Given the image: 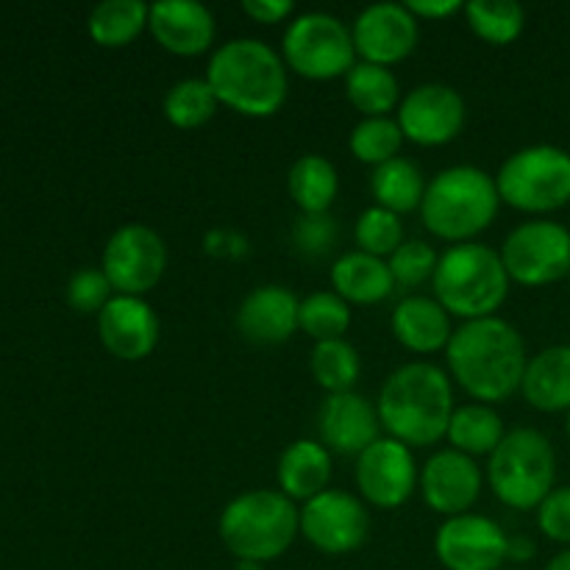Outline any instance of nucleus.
Returning <instances> with one entry per match:
<instances>
[{"mask_svg":"<svg viewBox=\"0 0 570 570\" xmlns=\"http://www.w3.org/2000/svg\"><path fill=\"white\" fill-rule=\"evenodd\" d=\"M449 376L479 404H501L521 390L529 354L507 317H479L454 328L445 345Z\"/></svg>","mask_w":570,"mask_h":570,"instance_id":"1","label":"nucleus"},{"mask_svg":"<svg viewBox=\"0 0 570 570\" xmlns=\"http://www.w3.org/2000/svg\"><path fill=\"white\" fill-rule=\"evenodd\" d=\"M376 410L387 438L410 449L440 443L456 410L449 371L426 360L395 367L379 390Z\"/></svg>","mask_w":570,"mask_h":570,"instance_id":"2","label":"nucleus"},{"mask_svg":"<svg viewBox=\"0 0 570 570\" xmlns=\"http://www.w3.org/2000/svg\"><path fill=\"white\" fill-rule=\"evenodd\" d=\"M287 70L282 50L256 37H234L212 50L206 81L220 106L245 117H271L289 95Z\"/></svg>","mask_w":570,"mask_h":570,"instance_id":"3","label":"nucleus"},{"mask_svg":"<svg viewBox=\"0 0 570 570\" xmlns=\"http://www.w3.org/2000/svg\"><path fill=\"white\" fill-rule=\"evenodd\" d=\"M501 209L495 176L476 165L443 167L429 178L421 204V220L434 237L449 243H471L493 226Z\"/></svg>","mask_w":570,"mask_h":570,"instance_id":"4","label":"nucleus"},{"mask_svg":"<svg viewBox=\"0 0 570 570\" xmlns=\"http://www.w3.org/2000/svg\"><path fill=\"white\" fill-rule=\"evenodd\" d=\"M510 284L499 250L476 239L449 245L432 278L434 298L449 315L462 317V323L493 317L510 298Z\"/></svg>","mask_w":570,"mask_h":570,"instance_id":"5","label":"nucleus"},{"mask_svg":"<svg viewBox=\"0 0 570 570\" xmlns=\"http://www.w3.org/2000/svg\"><path fill=\"white\" fill-rule=\"evenodd\" d=\"M217 534L237 560L267 566L301 534V510L282 490H248L223 507Z\"/></svg>","mask_w":570,"mask_h":570,"instance_id":"6","label":"nucleus"},{"mask_svg":"<svg viewBox=\"0 0 570 570\" xmlns=\"http://www.w3.org/2000/svg\"><path fill=\"white\" fill-rule=\"evenodd\" d=\"M557 454L540 429L518 426L507 432L490 454L488 484L510 510H538L557 488Z\"/></svg>","mask_w":570,"mask_h":570,"instance_id":"7","label":"nucleus"},{"mask_svg":"<svg viewBox=\"0 0 570 570\" xmlns=\"http://www.w3.org/2000/svg\"><path fill=\"white\" fill-rule=\"evenodd\" d=\"M501 204L527 215H551L570 204V150L551 142L527 145L495 173Z\"/></svg>","mask_w":570,"mask_h":570,"instance_id":"8","label":"nucleus"},{"mask_svg":"<svg viewBox=\"0 0 570 570\" xmlns=\"http://www.w3.org/2000/svg\"><path fill=\"white\" fill-rule=\"evenodd\" d=\"M282 56L289 70L312 81H328L356 65L354 33L343 17L332 11H301L287 22Z\"/></svg>","mask_w":570,"mask_h":570,"instance_id":"9","label":"nucleus"},{"mask_svg":"<svg viewBox=\"0 0 570 570\" xmlns=\"http://www.w3.org/2000/svg\"><path fill=\"white\" fill-rule=\"evenodd\" d=\"M499 254L512 282L546 287L570 273V228L551 217H532L507 234Z\"/></svg>","mask_w":570,"mask_h":570,"instance_id":"10","label":"nucleus"},{"mask_svg":"<svg viewBox=\"0 0 570 570\" xmlns=\"http://www.w3.org/2000/svg\"><path fill=\"white\" fill-rule=\"evenodd\" d=\"M100 271L115 293L145 298L167 271V243L156 228L145 223H122L106 239Z\"/></svg>","mask_w":570,"mask_h":570,"instance_id":"11","label":"nucleus"},{"mask_svg":"<svg viewBox=\"0 0 570 570\" xmlns=\"http://www.w3.org/2000/svg\"><path fill=\"white\" fill-rule=\"evenodd\" d=\"M371 534V512L348 490H323L301 507V538L326 557L354 554Z\"/></svg>","mask_w":570,"mask_h":570,"instance_id":"12","label":"nucleus"},{"mask_svg":"<svg viewBox=\"0 0 570 570\" xmlns=\"http://www.w3.org/2000/svg\"><path fill=\"white\" fill-rule=\"evenodd\" d=\"M354 479L367 504L379 510H399L415 495L421 468L410 445L395 438H379L356 456Z\"/></svg>","mask_w":570,"mask_h":570,"instance_id":"13","label":"nucleus"},{"mask_svg":"<svg viewBox=\"0 0 570 570\" xmlns=\"http://www.w3.org/2000/svg\"><path fill=\"white\" fill-rule=\"evenodd\" d=\"M395 120L404 131V139L423 148H438L460 137L468 120V106L460 89L451 83L423 81L401 98Z\"/></svg>","mask_w":570,"mask_h":570,"instance_id":"14","label":"nucleus"},{"mask_svg":"<svg viewBox=\"0 0 570 570\" xmlns=\"http://www.w3.org/2000/svg\"><path fill=\"white\" fill-rule=\"evenodd\" d=\"M507 546L504 527L476 512L445 518L434 532V557L445 570H501Z\"/></svg>","mask_w":570,"mask_h":570,"instance_id":"15","label":"nucleus"},{"mask_svg":"<svg viewBox=\"0 0 570 570\" xmlns=\"http://www.w3.org/2000/svg\"><path fill=\"white\" fill-rule=\"evenodd\" d=\"M351 33H354V48L362 61L393 67L417 48L421 20L412 14L406 3L379 0L356 14Z\"/></svg>","mask_w":570,"mask_h":570,"instance_id":"16","label":"nucleus"},{"mask_svg":"<svg viewBox=\"0 0 570 570\" xmlns=\"http://www.w3.org/2000/svg\"><path fill=\"white\" fill-rule=\"evenodd\" d=\"M421 495L429 510L443 518L465 515L476 504L484 488V471L473 456L456 449H440L423 462Z\"/></svg>","mask_w":570,"mask_h":570,"instance_id":"17","label":"nucleus"},{"mask_svg":"<svg viewBox=\"0 0 570 570\" xmlns=\"http://www.w3.org/2000/svg\"><path fill=\"white\" fill-rule=\"evenodd\" d=\"M159 315L137 295H111L98 312V337L111 356L122 362H139L154 354L159 343Z\"/></svg>","mask_w":570,"mask_h":570,"instance_id":"18","label":"nucleus"},{"mask_svg":"<svg viewBox=\"0 0 570 570\" xmlns=\"http://www.w3.org/2000/svg\"><path fill=\"white\" fill-rule=\"evenodd\" d=\"M382 421L376 404L356 390L326 395L317 410V434L332 454L360 456L367 445L376 443Z\"/></svg>","mask_w":570,"mask_h":570,"instance_id":"19","label":"nucleus"},{"mask_svg":"<svg viewBox=\"0 0 570 570\" xmlns=\"http://www.w3.org/2000/svg\"><path fill=\"white\" fill-rule=\"evenodd\" d=\"M301 298L284 284H259L237 306V332L248 343L278 345L298 332Z\"/></svg>","mask_w":570,"mask_h":570,"instance_id":"20","label":"nucleus"},{"mask_svg":"<svg viewBox=\"0 0 570 570\" xmlns=\"http://www.w3.org/2000/svg\"><path fill=\"white\" fill-rule=\"evenodd\" d=\"M148 31L167 53L200 56L215 45L217 22L198 0H159L150 6Z\"/></svg>","mask_w":570,"mask_h":570,"instance_id":"21","label":"nucleus"},{"mask_svg":"<svg viewBox=\"0 0 570 570\" xmlns=\"http://www.w3.org/2000/svg\"><path fill=\"white\" fill-rule=\"evenodd\" d=\"M395 340L404 348L415 351V354H438L445 351L451 334V315L443 309L434 295H404L395 304L393 317H390Z\"/></svg>","mask_w":570,"mask_h":570,"instance_id":"22","label":"nucleus"},{"mask_svg":"<svg viewBox=\"0 0 570 570\" xmlns=\"http://www.w3.org/2000/svg\"><path fill=\"white\" fill-rule=\"evenodd\" d=\"M276 479L287 499L306 504L332 484V451L321 440H295L278 456Z\"/></svg>","mask_w":570,"mask_h":570,"instance_id":"23","label":"nucleus"},{"mask_svg":"<svg viewBox=\"0 0 570 570\" xmlns=\"http://www.w3.org/2000/svg\"><path fill=\"white\" fill-rule=\"evenodd\" d=\"M332 289L348 304H379L395 289L387 259L354 248L332 262Z\"/></svg>","mask_w":570,"mask_h":570,"instance_id":"24","label":"nucleus"},{"mask_svg":"<svg viewBox=\"0 0 570 570\" xmlns=\"http://www.w3.org/2000/svg\"><path fill=\"white\" fill-rule=\"evenodd\" d=\"M521 393L540 412H570V345H549L529 356Z\"/></svg>","mask_w":570,"mask_h":570,"instance_id":"25","label":"nucleus"},{"mask_svg":"<svg viewBox=\"0 0 570 570\" xmlns=\"http://www.w3.org/2000/svg\"><path fill=\"white\" fill-rule=\"evenodd\" d=\"M287 193L304 215H321L332 209L340 193V173L323 154H304L289 165Z\"/></svg>","mask_w":570,"mask_h":570,"instance_id":"26","label":"nucleus"},{"mask_svg":"<svg viewBox=\"0 0 570 570\" xmlns=\"http://www.w3.org/2000/svg\"><path fill=\"white\" fill-rule=\"evenodd\" d=\"M504 438V417L499 415L495 406L479 404V401H468V404L456 406L454 415H451L449 432H445L451 449L462 451V454L473 456V460L493 454Z\"/></svg>","mask_w":570,"mask_h":570,"instance_id":"27","label":"nucleus"},{"mask_svg":"<svg viewBox=\"0 0 570 570\" xmlns=\"http://www.w3.org/2000/svg\"><path fill=\"white\" fill-rule=\"evenodd\" d=\"M345 98L365 117H387L404 95L393 67L360 59L345 72Z\"/></svg>","mask_w":570,"mask_h":570,"instance_id":"28","label":"nucleus"},{"mask_svg":"<svg viewBox=\"0 0 570 570\" xmlns=\"http://www.w3.org/2000/svg\"><path fill=\"white\" fill-rule=\"evenodd\" d=\"M426 184L421 167L406 156H395V159L373 167L371 173V195L376 198V206H384L395 215L421 209Z\"/></svg>","mask_w":570,"mask_h":570,"instance_id":"29","label":"nucleus"},{"mask_svg":"<svg viewBox=\"0 0 570 570\" xmlns=\"http://www.w3.org/2000/svg\"><path fill=\"white\" fill-rule=\"evenodd\" d=\"M150 6L145 0H100L89 11V37L104 48H122L148 28Z\"/></svg>","mask_w":570,"mask_h":570,"instance_id":"30","label":"nucleus"},{"mask_svg":"<svg viewBox=\"0 0 570 570\" xmlns=\"http://www.w3.org/2000/svg\"><path fill=\"white\" fill-rule=\"evenodd\" d=\"M309 371L312 379L326 390V395L348 393V390H354L356 382H360V351H356L345 337L315 343V348H312L309 354Z\"/></svg>","mask_w":570,"mask_h":570,"instance_id":"31","label":"nucleus"},{"mask_svg":"<svg viewBox=\"0 0 570 570\" xmlns=\"http://www.w3.org/2000/svg\"><path fill=\"white\" fill-rule=\"evenodd\" d=\"M217 106H220V100H217L215 89L206 81V76H189L167 89L161 109H165V117L170 126L200 128L215 117Z\"/></svg>","mask_w":570,"mask_h":570,"instance_id":"32","label":"nucleus"},{"mask_svg":"<svg viewBox=\"0 0 570 570\" xmlns=\"http://www.w3.org/2000/svg\"><path fill=\"white\" fill-rule=\"evenodd\" d=\"M462 11L473 33L490 45H512L527 28V9L518 0H471Z\"/></svg>","mask_w":570,"mask_h":570,"instance_id":"33","label":"nucleus"},{"mask_svg":"<svg viewBox=\"0 0 570 570\" xmlns=\"http://www.w3.org/2000/svg\"><path fill=\"white\" fill-rule=\"evenodd\" d=\"M351 317H354L351 304L340 298L334 289H321V293H309L306 298H301L298 328L315 343L345 337V332L351 328Z\"/></svg>","mask_w":570,"mask_h":570,"instance_id":"34","label":"nucleus"},{"mask_svg":"<svg viewBox=\"0 0 570 570\" xmlns=\"http://www.w3.org/2000/svg\"><path fill=\"white\" fill-rule=\"evenodd\" d=\"M404 145V131H401L395 117H362L354 128H351L348 148L365 165H384V161L395 159Z\"/></svg>","mask_w":570,"mask_h":570,"instance_id":"35","label":"nucleus"},{"mask_svg":"<svg viewBox=\"0 0 570 570\" xmlns=\"http://www.w3.org/2000/svg\"><path fill=\"white\" fill-rule=\"evenodd\" d=\"M354 239L360 245V250L373 256H393L395 250L404 243V223H401V215L384 209V206H367L362 209V215L356 217L354 223Z\"/></svg>","mask_w":570,"mask_h":570,"instance_id":"36","label":"nucleus"},{"mask_svg":"<svg viewBox=\"0 0 570 570\" xmlns=\"http://www.w3.org/2000/svg\"><path fill=\"white\" fill-rule=\"evenodd\" d=\"M440 254L426 243V239H404L401 248L387 259L390 273H393L395 287L415 289L421 284L432 282L438 271Z\"/></svg>","mask_w":570,"mask_h":570,"instance_id":"37","label":"nucleus"},{"mask_svg":"<svg viewBox=\"0 0 570 570\" xmlns=\"http://www.w3.org/2000/svg\"><path fill=\"white\" fill-rule=\"evenodd\" d=\"M340 243V223L332 212L321 215H304L298 212L293 223V248L306 259H323L332 254Z\"/></svg>","mask_w":570,"mask_h":570,"instance_id":"38","label":"nucleus"},{"mask_svg":"<svg viewBox=\"0 0 570 570\" xmlns=\"http://www.w3.org/2000/svg\"><path fill=\"white\" fill-rule=\"evenodd\" d=\"M67 304L78 312V315H98L115 295V287L109 284L106 273L100 267H81L67 282Z\"/></svg>","mask_w":570,"mask_h":570,"instance_id":"39","label":"nucleus"},{"mask_svg":"<svg viewBox=\"0 0 570 570\" xmlns=\"http://www.w3.org/2000/svg\"><path fill=\"white\" fill-rule=\"evenodd\" d=\"M538 529L554 543L570 549V484L551 490L538 507Z\"/></svg>","mask_w":570,"mask_h":570,"instance_id":"40","label":"nucleus"},{"mask_svg":"<svg viewBox=\"0 0 570 570\" xmlns=\"http://www.w3.org/2000/svg\"><path fill=\"white\" fill-rule=\"evenodd\" d=\"M293 0H243V11L256 22H282L284 17L293 14Z\"/></svg>","mask_w":570,"mask_h":570,"instance_id":"41","label":"nucleus"},{"mask_svg":"<svg viewBox=\"0 0 570 570\" xmlns=\"http://www.w3.org/2000/svg\"><path fill=\"white\" fill-rule=\"evenodd\" d=\"M410 11L417 20H443V17L456 14L465 9L462 0H410Z\"/></svg>","mask_w":570,"mask_h":570,"instance_id":"42","label":"nucleus"},{"mask_svg":"<svg viewBox=\"0 0 570 570\" xmlns=\"http://www.w3.org/2000/svg\"><path fill=\"white\" fill-rule=\"evenodd\" d=\"M206 250L215 256H239L248 250V245H245V237H239V234L234 232H226V228H217V232H209L206 234Z\"/></svg>","mask_w":570,"mask_h":570,"instance_id":"43","label":"nucleus"},{"mask_svg":"<svg viewBox=\"0 0 570 570\" xmlns=\"http://www.w3.org/2000/svg\"><path fill=\"white\" fill-rule=\"evenodd\" d=\"M538 551L534 540H529L527 534H510V546H507V560L510 562H529Z\"/></svg>","mask_w":570,"mask_h":570,"instance_id":"44","label":"nucleus"},{"mask_svg":"<svg viewBox=\"0 0 570 570\" xmlns=\"http://www.w3.org/2000/svg\"><path fill=\"white\" fill-rule=\"evenodd\" d=\"M546 570H570V549H562L560 554L551 557Z\"/></svg>","mask_w":570,"mask_h":570,"instance_id":"45","label":"nucleus"},{"mask_svg":"<svg viewBox=\"0 0 570 570\" xmlns=\"http://www.w3.org/2000/svg\"><path fill=\"white\" fill-rule=\"evenodd\" d=\"M234 570H265V566H262V562H250V560H237V566H234Z\"/></svg>","mask_w":570,"mask_h":570,"instance_id":"46","label":"nucleus"},{"mask_svg":"<svg viewBox=\"0 0 570 570\" xmlns=\"http://www.w3.org/2000/svg\"><path fill=\"white\" fill-rule=\"evenodd\" d=\"M566 432H568V440H570V412H568V417H566Z\"/></svg>","mask_w":570,"mask_h":570,"instance_id":"47","label":"nucleus"},{"mask_svg":"<svg viewBox=\"0 0 570 570\" xmlns=\"http://www.w3.org/2000/svg\"><path fill=\"white\" fill-rule=\"evenodd\" d=\"M501 570H523V568H501Z\"/></svg>","mask_w":570,"mask_h":570,"instance_id":"48","label":"nucleus"}]
</instances>
